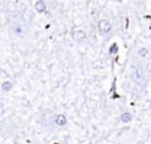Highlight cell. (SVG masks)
<instances>
[{
  "mask_svg": "<svg viewBox=\"0 0 151 144\" xmlns=\"http://www.w3.org/2000/svg\"><path fill=\"white\" fill-rule=\"evenodd\" d=\"M98 28H99L100 33L106 34V33H109V32L112 30V24H111L109 20L103 19V20H100V21L98 22Z\"/></svg>",
  "mask_w": 151,
  "mask_h": 144,
  "instance_id": "obj_2",
  "label": "cell"
},
{
  "mask_svg": "<svg viewBox=\"0 0 151 144\" xmlns=\"http://www.w3.org/2000/svg\"><path fill=\"white\" fill-rule=\"evenodd\" d=\"M54 120H55V124L58 126H65L66 123H67V119H66V117L64 114H58Z\"/></svg>",
  "mask_w": 151,
  "mask_h": 144,
  "instance_id": "obj_4",
  "label": "cell"
},
{
  "mask_svg": "<svg viewBox=\"0 0 151 144\" xmlns=\"http://www.w3.org/2000/svg\"><path fill=\"white\" fill-rule=\"evenodd\" d=\"M35 9H37L38 12H40V13L45 12V9H46V4H45L42 0H39V1L35 4Z\"/></svg>",
  "mask_w": 151,
  "mask_h": 144,
  "instance_id": "obj_5",
  "label": "cell"
},
{
  "mask_svg": "<svg viewBox=\"0 0 151 144\" xmlns=\"http://www.w3.org/2000/svg\"><path fill=\"white\" fill-rule=\"evenodd\" d=\"M130 76H131V79L138 85V86H144L146 84V74H145V71L143 70L142 66L137 65V64H133L131 65L130 67Z\"/></svg>",
  "mask_w": 151,
  "mask_h": 144,
  "instance_id": "obj_1",
  "label": "cell"
},
{
  "mask_svg": "<svg viewBox=\"0 0 151 144\" xmlns=\"http://www.w3.org/2000/svg\"><path fill=\"white\" fill-rule=\"evenodd\" d=\"M138 53H139L142 57H145V55H146V53H147V50H146V48H140Z\"/></svg>",
  "mask_w": 151,
  "mask_h": 144,
  "instance_id": "obj_9",
  "label": "cell"
},
{
  "mask_svg": "<svg viewBox=\"0 0 151 144\" xmlns=\"http://www.w3.org/2000/svg\"><path fill=\"white\" fill-rule=\"evenodd\" d=\"M11 89H12V83H11V81H5V83H2L1 90H2L4 92H8Z\"/></svg>",
  "mask_w": 151,
  "mask_h": 144,
  "instance_id": "obj_7",
  "label": "cell"
},
{
  "mask_svg": "<svg viewBox=\"0 0 151 144\" xmlns=\"http://www.w3.org/2000/svg\"><path fill=\"white\" fill-rule=\"evenodd\" d=\"M120 120H122L123 123H129V122L132 120V114H131L130 112H124V113L122 114V117H120Z\"/></svg>",
  "mask_w": 151,
  "mask_h": 144,
  "instance_id": "obj_6",
  "label": "cell"
},
{
  "mask_svg": "<svg viewBox=\"0 0 151 144\" xmlns=\"http://www.w3.org/2000/svg\"><path fill=\"white\" fill-rule=\"evenodd\" d=\"M72 35H73V39L76 41H78V42H81V41H84L86 39V33L84 31H81V30H74L72 32Z\"/></svg>",
  "mask_w": 151,
  "mask_h": 144,
  "instance_id": "obj_3",
  "label": "cell"
},
{
  "mask_svg": "<svg viewBox=\"0 0 151 144\" xmlns=\"http://www.w3.org/2000/svg\"><path fill=\"white\" fill-rule=\"evenodd\" d=\"M117 52H118V47H117V45H116V44L111 45V47H110V54L112 55V54H116Z\"/></svg>",
  "mask_w": 151,
  "mask_h": 144,
  "instance_id": "obj_8",
  "label": "cell"
}]
</instances>
